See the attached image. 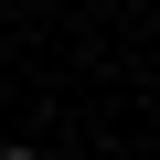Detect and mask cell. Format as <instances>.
<instances>
[{"label": "cell", "instance_id": "6da1fadb", "mask_svg": "<svg viewBox=\"0 0 160 160\" xmlns=\"http://www.w3.org/2000/svg\"><path fill=\"white\" fill-rule=\"evenodd\" d=\"M0 160H43V149H32V139H11V149H0Z\"/></svg>", "mask_w": 160, "mask_h": 160}]
</instances>
